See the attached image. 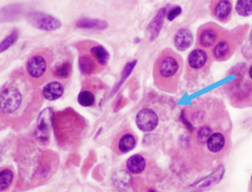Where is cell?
Wrapping results in <instances>:
<instances>
[{
	"mask_svg": "<svg viewBox=\"0 0 252 192\" xmlns=\"http://www.w3.org/2000/svg\"><path fill=\"white\" fill-rule=\"evenodd\" d=\"M35 86L27 75L19 72L1 86V121L15 129L28 126L40 110L44 98L42 91Z\"/></svg>",
	"mask_w": 252,
	"mask_h": 192,
	"instance_id": "obj_1",
	"label": "cell"
},
{
	"mask_svg": "<svg viewBox=\"0 0 252 192\" xmlns=\"http://www.w3.org/2000/svg\"><path fill=\"white\" fill-rule=\"evenodd\" d=\"M181 57L170 48L163 50L155 64L153 75L156 84L164 90H171L176 86L182 73Z\"/></svg>",
	"mask_w": 252,
	"mask_h": 192,
	"instance_id": "obj_2",
	"label": "cell"
},
{
	"mask_svg": "<svg viewBox=\"0 0 252 192\" xmlns=\"http://www.w3.org/2000/svg\"><path fill=\"white\" fill-rule=\"evenodd\" d=\"M52 126L59 144L68 147L81 136L85 127V122L73 110L66 109L54 113Z\"/></svg>",
	"mask_w": 252,
	"mask_h": 192,
	"instance_id": "obj_3",
	"label": "cell"
},
{
	"mask_svg": "<svg viewBox=\"0 0 252 192\" xmlns=\"http://www.w3.org/2000/svg\"><path fill=\"white\" fill-rule=\"evenodd\" d=\"M52 61L53 54L48 48H37L31 53L25 68L27 75L34 85H41L49 78Z\"/></svg>",
	"mask_w": 252,
	"mask_h": 192,
	"instance_id": "obj_4",
	"label": "cell"
},
{
	"mask_svg": "<svg viewBox=\"0 0 252 192\" xmlns=\"http://www.w3.org/2000/svg\"><path fill=\"white\" fill-rule=\"evenodd\" d=\"M249 29V26L244 24L227 31L212 48L213 60L220 62L229 60L244 41Z\"/></svg>",
	"mask_w": 252,
	"mask_h": 192,
	"instance_id": "obj_5",
	"label": "cell"
},
{
	"mask_svg": "<svg viewBox=\"0 0 252 192\" xmlns=\"http://www.w3.org/2000/svg\"><path fill=\"white\" fill-rule=\"evenodd\" d=\"M75 46L79 53L78 66L83 74L90 75L103 70L104 68L99 64L92 49L91 40L79 41Z\"/></svg>",
	"mask_w": 252,
	"mask_h": 192,
	"instance_id": "obj_6",
	"label": "cell"
},
{
	"mask_svg": "<svg viewBox=\"0 0 252 192\" xmlns=\"http://www.w3.org/2000/svg\"><path fill=\"white\" fill-rule=\"evenodd\" d=\"M227 31L215 23H206L201 26L198 30L196 46L207 50L212 48Z\"/></svg>",
	"mask_w": 252,
	"mask_h": 192,
	"instance_id": "obj_7",
	"label": "cell"
},
{
	"mask_svg": "<svg viewBox=\"0 0 252 192\" xmlns=\"http://www.w3.org/2000/svg\"><path fill=\"white\" fill-rule=\"evenodd\" d=\"M213 59L207 49L197 47L189 54L187 64V71L189 73L198 74L208 71Z\"/></svg>",
	"mask_w": 252,
	"mask_h": 192,
	"instance_id": "obj_8",
	"label": "cell"
},
{
	"mask_svg": "<svg viewBox=\"0 0 252 192\" xmlns=\"http://www.w3.org/2000/svg\"><path fill=\"white\" fill-rule=\"evenodd\" d=\"M53 114L51 107L44 109L38 114L34 135L36 140L42 145H46L49 142Z\"/></svg>",
	"mask_w": 252,
	"mask_h": 192,
	"instance_id": "obj_9",
	"label": "cell"
},
{
	"mask_svg": "<svg viewBox=\"0 0 252 192\" xmlns=\"http://www.w3.org/2000/svg\"><path fill=\"white\" fill-rule=\"evenodd\" d=\"M27 20L32 27L45 31H54L62 27L59 19L50 14L39 12L32 11L27 16Z\"/></svg>",
	"mask_w": 252,
	"mask_h": 192,
	"instance_id": "obj_10",
	"label": "cell"
},
{
	"mask_svg": "<svg viewBox=\"0 0 252 192\" xmlns=\"http://www.w3.org/2000/svg\"><path fill=\"white\" fill-rule=\"evenodd\" d=\"M210 10L212 16L216 20L222 24L227 23L232 15V0H214Z\"/></svg>",
	"mask_w": 252,
	"mask_h": 192,
	"instance_id": "obj_11",
	"label": "cell"
},
{
	"mask_svg": "<svg viewBox=\"0 0 252 192\" xmlns=\"http://www.w3.org/2000/svg\"><path fill=\"white\" fill-rule=\"evenodd\" d=\"M135 122L139 129L143 131H150L158 126V118L152 109L144 108L137 114Z\"/></svg>",
	"mask_w": 252,
	"mask_h": 192,
	"instance_id": "obj_12",
	"label": "cell"
},
{
	"mask_svg": "<svg viewBox=\"0 0 252 192\" xmlns=\"http://www.w3.org/2000/svg\"><path fill=\"white\" fill-rule=\"evenodd\" d=\"M64 91V87L61 83L57 81H53L43 87L42 94L45 99L54 101L60 98L63 95Z\"/></svg>",
	"mask_w": 252,
	"mask_h": 192,
	"instance_id": "obj_13",
	"label": "cell"
},
{
	"mask_svg": "<svg viewBox=\"0 0 252 192\" xmlns=\"http://www.w3.org/2000/svg\"><path fill=\"white\" fill-rule=\"evenodd\" d=\"M192 42V33L186 28L179 30L176 33L174 39L175 47L180 51L188 49L191 45Z\"/></svg>",
	"mask_w": 252,
	"mask_h": 192,
	"instance_id": "obj_14",
	"label": "cell"
},
{
	"mask_svg": "<svg viewBox=\"0 0 252 192\" xmlns=\"http://www.w3.org/2000/svg\"><path fill=\"white\" fill-rule=\"evenodd\" d=\"M23 12L22 6L20 4H12L3 7L0 12V22L15 21L22 16Z\"/></svg>",
	"mask_w": 252,
	"mask_h": 192,
	"instance_id": "obj_15",
	"label": "cell"
},
{
	"mask_svg": "<svg viewBox=\"0 0 252 192\" xmlns=\"http://www.w3.org/2000/svg\"><path fill=\"white\" fill-rule=\"evenodd\" d=\"M166 12L165 7L160 8L148 26L147 30L150 33V39L152 41L155 39L159 33L163 24Z\"/></svg>",
	"mask_w": 252,
	"mask_h": 192,
	"instance_id": "obj_16",
	"label": "cell"
},
{
	"mask_svg": "<svg viewBox=\"0 0 252 192\" xmlns=\"http://www.w3.org/2000/svg\"><path fill=\"white\" fill-rule=\"evenodd\" d=\"M108 26V23L105 20L90 18H81L75 23L77 28L87 30H103Z\"/></svg>",
	"mask_w": 252,
	"mask_h": 192,
	"instance_id": "obj_17",
	"label": "cell"
},
{
	"mask_svg": "<svg viewBox=\"0 0 252 192\" xmlns=\"http://www.w3.org/2000/svg\"><path fill=\"white\" fill-rule=\"evenodd\" d=\"M14 178L15 172L12 166H1L0 169V191H6L9 189Z\"/></svg>",
	"mask_w": 252,
	"mask_h": 192,
	"instance_id": "obj_18",
	"label": "cell"
},
{
	"mask_svg": "<svg viewBox=\"0 0 252 192\" xmlns=\"http://www.w3.org/2000/svg\"><path fill=\"white\" fill-rule=\"evenodd\" d=\"M77 101L83 107L93 106L95 102V96L92 87L90 85L84 86L78 95Z\"/></svg>",
	"mask_w": 252,
	"mask_h": 192,
	"instance_id": "obj_19",
	"label": "cell"
},
{
	"mask_svg": "<svg viewBox=\"0 0 252 192\" xmlns=\"http://www.w3.org/2000/svg\"><path fill=\"white\" fill-rule=\"evenodd\" d=\"M126 168L133 174L141 173L145 168L146 163L144 157L135 154L130 157L126 162Z\"/></svg>",
	"mask_w": 252,
	"mask_h": 192,
	"instance_id": "obj_20",
	"label": "cell"
},
{
	"mask_svg": "<svg viewBox=\"0 0 252 192\" xmlns=\"http://www.w3.org/2000/svg\"><path fill=\"white\" fill-rule=\"evenodd\" d=\"M135 136L130 132H126L119 138L117 147L121 153H126L132 150L136 145Z\"/></svg>",
	"mask_w": 252,
	"mask_h": 192,
	"instance_id": "obj_21",
	"label": "cell"
},
{
	"mask_svg": "<svg viewBox=\"0 0 252 192\" xmlns=\"http://www.w3.org/2000/svg\"><path fill=\"white\" fill-rule=\"evenodd\" d=\"M72 65L68 61L57 64L51 69L53 77L59 79H65L69 77L72 72Z\"/></svg>",
	"mask_w": 252,
	"mask_h": 192,
	"instance_id": "obj_22",
	"label": "cell"
},
{
	"mask_svg": "<svg viewBox=\"0 0 252 192\" xmlns=\"http://www.w3.org/2000/svg\"><path fill=\"white\" fill-rule=\"evenodd\" d=\"M206 142L209 150L213 153H217L223 148L225 143V138L222 133L215 132L209 136Z\"/></svg>",
	"mask_w": 252,
	"mask_h": 192,
	"instance_id": "obj_23",
	"label": "cell"
},
{
	"mask_svg": "<svg viewBox=\"0 0 252 192\" xmlns=\"http://www.w3.org/2000/svg\"><path fill=\"white\" fill-rule=\"evenodd\" d=\"M235 10L237 14L242 17L252 15V0H237Z\"/></svg>",
	"mask_w": 252,
	"mask_h": 192,
	"instance_id": "obj_24",
	"label": "cell"
},
{
	"mask_svg": "<svg viewBox=\"0 0 252 192\" xmlns=\"http://www.w3.org/2000/svg\"><path fill=\"white\" fill-rule=\"evenodd\" d=\"M19 37V31L17 29H14L7 36H6L0 42V52L5 51L17 41Z\"/></svg>",
	"mask_w": 252,
	"mask_h": 192,
	"instance_id": "obj_25",
	"label": "cell"
},
{
	"mask_svg": "<svg viewBox=\"0 0 252 192\" xmlns=\"http://www.w3.org/2000/svg\"><path fill=\"white\" fill-rule=\"evenodd\" d=\"M211 130L207 127L201 128L198 132V138L202 142L207 140L208 138L211 135Z\"/></svg>",
	"mask_w": 252,
	"mask_h": 192,
	"instance_id": "obj_26",
	"label": "cell"
},
{
	"mask_svg": "<svg viewBox=\"0 0 252 192\" xmlns=\"http://www.w3.org/2000/svg\"><path fill=\"white\" fill-rule=\"evenodd\" d=\"M182 12V8L179 6H175L172 8L167 14V19L171 21L179 16Z\"/></svg>",
	"mask_w": 252,
	"mask_h": 192,
	"instance_id": "obj_27",
	"label": "cell"
},
{
	"mask_svg": "<svg viewBox=\"0 0 252 192\" xmlns=\"http://www.w3.org/2000/svg\"><path fill=\"white\" fill-rule=\"evenodd\" d=\"M248 40L249 45L246 48H247L246 50L248 49V50L250 51L252 49V29L250 32Z\"/></svg>",
	"mask_w": 252,
	"mask_h": 192,
	"instance_id": "obj_28",
	"label": "cell"
},
{
	"mask_svg": "<svg viewBox=\"0 0 252 192\" xmlns=\"http://www.w3.org/2000/svg\"><path fill=\"white\" fill-rule=\"evenodd\" d=\"M248 75L250 79L252 80V64L250 66L248 69Z\"/></svg>",
	"mask_w": 252,
	"mask_h": 192,
	"instance_id": "obj_29",
	"label": "cell"
},
{
	"mask_svg": "<svg viewBox=\"0 0 252 192\" xmlns=\"http://www.w3.org/2000/svg\"></svg>",
	"mask_w": 252,
	"mask_h": 192,
	"instance_id": "obj_30",
	"label": "cell"
}]
</instances>
